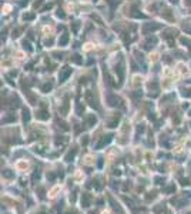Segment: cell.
Listing matches in <instances>:
<instances>
[{
    "instance_id": "10",
    "label": "cell",
    "mask_w": 191,
    "mask_h": 214,
    "mask_svg": "<svg viewBox=\"0 0 191 214\" xmlns=\"http://www.w3.org/2000/svg\"><path fill=\"white\" fill-rule=\"evenodd\" d=\"M39 177H40V173H39V171L36 170V173L33 174V180H36V178H39Z\"/></svg>"
},
{
    "instance_id": "9",
    "label": "cell",
    "mask_w": 191,
    "mask_h": 214,
    "mask_svg": "<svg viewBox=\"0 0 191 214\" xmlns=\"http://www.w3.org/2000/svg\"><path fill=\"white\" fill-rule=\"evenodd\" d=\"M155 181H157V184H163V183H164V178H161V177H155Z\"/></svg>"
},
{
    "instance_id": "1",
    "label": "cell",
    "mask_w": 191,
    "mask_h": 214,
    "mask_svg": "<svg viewBox=\"0 0 191 214\" xmlns=\"http://www.w3.org/2000/svg\"><path fill=\"white\" fill-rule=\"evenodd\" d=\"M81 206L86 207V208H87V207L90 206V194L84 193V194L81 196Z\"/></svg>"
},
{
    "instance_id": "3",
    "label": "cell",
    "mask_w": 191,
    "mask_h": 214,
    "mask_svg": "<svg viewBox=\"0 0 191 214\" xmlns=\"http://www.w3.org/2000/svg\"><path fill=\"white\" fill-rule=\"evenodd\" d=\"M76 156V150H73V152H70L69 154L66 156V161H71L73 160V157Z\"/></svg>"
},
{
    "instance_id": "2",
    "label": "cell",
    "mask_w": 191,
    "mask_h": 214,
    "mask_svg": "<svg viewBox=\"0 0 191 214\" xmlns=\"http://www.w3.org/2000/svg\"><path fill=\"white\" fill-rule=\"evenodd\" d=\"M37 118H40V120H46V118H49V114L46 113V111H40V113L37 114Z\"/></svg>"
},
{
    "instance_id": "5",
    "label": "cell",
    "mask_w": 191,
    "mask_h": 214,
    "mask_svg": "<svg viewBox=\"0 0 191 214\" xmlns=\"http://www.w3.org/2000/svg\"><path fill=\"white\" fill-rule=\"evenodd\" d=\"M161 210H165L164 204H160V207H155V208H154V213H160Z\"/></svg>"
},
{
    "instance_id": "6",
    "label": "cell",
    "mask_w": 191,
    "mask_h": 214,
    "mask_svg": "<svg viewBox=\"0 0 191 214\" xmlns=\"http://www.w3.org/2000/svg\"><path fill=\"white\" fill-rule=\"evenodd\" d=\"M165 191H167V193H173V191H176V187H174V184H171L170 187L165 188Z\"/></svg>"
},
{
    "instance_id": "4",
    "label": "cell",
    "mask_w": 191,
    "mask_h": 214,
    "mask_svg": "<svg viewBox=\"0 0 191 214\" xmlns=\"http://www.w3.org/2000/svg\"><path fill=\"white\" fill-rule=\"evenodd\" d=\"M3 176L6 178H11V177H13V173H10V170H4V171H3Z\"/></svg>"
},
{
    "instance_id": "7",
    "label": "cell",
    "mask_w": 191,
    "mask_h": 214,
    "mask_svg": "<svg viewBox=\"0 0 191 214\" xmlns=\"http://www.w3.org/2000/svg\"><path fill=\"white\" fill-rule=\"evenodd\" d=\"M54 178H56V176L53 173H47V180L49 181H54Z\"/></svg>"
},
{
    "instance_id": "11",
    "label": "cell",
    "mask_w": 191,
    "mask_h": 214,
    "mask_svg": "<svg viewBox=\"0 0 191 214\" xmlns=\"http://www.w3.org/2000/svg\"><path fill=\"white\" fill-rule=\"evenodd\" d=\"M165 214H171V213H170V211H167V213H165Z\"/></svg>"
},
{
    "instance_id": "8",
    "label": "cell",
    "mask_w": 191,
    "mask_h": 214,
    "mask_svg": "<svg viewBox=\"0 0 191 214\" xmlns=\"http://www.w3.org/2000/svg\"><path fill=\"white\" fill-rule=\"evenodd\" d=\"M181 186H188L190 184V181H188V178H181Z\"/></svg>"
}]
</instances>
